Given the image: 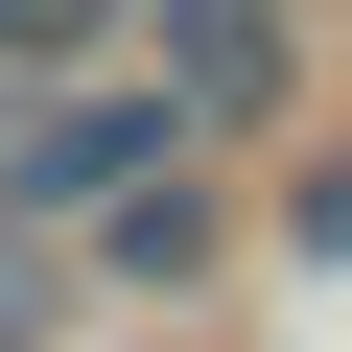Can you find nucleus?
<instances>
[{"instance_id": "obj_1", "label": "nucleus", "mask_w": 352, "mask_h": 352, "mask_svg": "<svg viewBox=\"0 0 352 352\" xmlns=\"http://www.w3.org/2000/svg\"><path fill=\"white\" fill-rule=\"evenodd\" d=\"M164 164H212V141H188V94L118 47V71H71V94L0 118V212H24V235H94L118 188H164Z\"/></svg>"}, {"instance_id": "obj_2", "label": "nucleus", "mask_w": 352, "mask_h": 352, "mask_svg": "<svg viewBox=\"0 0 352 352\" xmlns=\"http://www.w3.org/2000/svg\"><path fill=\"white\" fill-rule=\"evenodd\" d=\"M141 71L188 94V141L235 164V141L305 118V0H141Z\"/></svg>"}, {"instance_id": "obj_3", "label": "nucleus", "mask_w": 352, "mask_h": 352, "mask_svg": "<svg viewBox=\"0 0 352 352\" xmlns=\"http://www.w3.org/2000/svg\"><path fill=\"white\" fill-rule=\"evenodd\" d=\"M212 258H235V164H164V188H118V212L71 235L94 305H164V282H212Z\"/></svg>"}, {"instance_id": "obj_4", "label": "nucleus", "mask_w": 352, "mask_h": 352, "mask_svg": "<svg viewBox=\"0 0 352 352\" xmlns=\"http://www.w3.org/2000/svg\"><path fill=\"white\" fill-rule=\"evenodd\" d=\"M118 47H141V0H0V94H71Z\"/></svg>"}, {"instance_id": "obj_5", "label": "nucleus", "mask_w": 352, "mask_h": 352, "mask_svg": "<svg viewBox=\"0 0 352 352\" xmlns=\"http://www.w3.org/2000/svg\"><path fill=\"white\" fill-rule=\"evenodd\" d=\"M94 329V282H71V235H24V212H0V352H71Z\"/></svg>"}, {"instance_id": "obj_6", "label": "nucleus", "mask_w": 352, "mask_h": 352, "mask_svg": "<svg viewBox=\"0 0 352 352\" xmlns=\"http://www.w3.org/2000/svg\"><path fill=\"white\" fill-rule=\"evenodd\" d=\"M282 258H352V141L305 164V188H282Z\"/></svg>"}, {"instance_id": "obj_7", "label": "nucleus", "mask_w": 352, "mask_h": 352, "mask_svg": "<svg viewBox=\"0 0 352 352\" xmlns=\"http://www.w3.org/2000/svg\"><path fill=\"white\" fill-rule=\"evenodd\" d=\"M0 118H24V94H0Z\"/></svg>"}]
</instances>
